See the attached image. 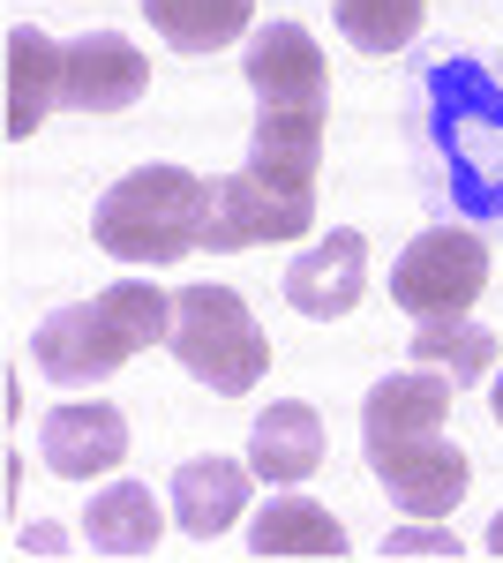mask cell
I'll list each match as a JSON object with an SVG mask.
<instances>
[{
	"label": "cell",
	"instance_id": "6",
	"mask_svg": "<svg viewBox=\"0 0 503 563\" xmlns=\"http://www.w3.org/2000/svg\"><path fill=\"white\" fill-rule=\"evenodd\" d=\"M489 286V241L466 225H428L406 241V256L391 263V301L406 316H466Z\"/></svg>",
	"mask_w": 503,
	"mask_h": 563
},
{
	"label": "cell",
	"instance_id": "5",
	"mask_svg": "<svg viewBox=\"0 0 503 563\" xmlns=\"http://www.w3.org/2000/svg\"><path fill=\"white\" fill-rule=\"evenodd\" d=\"M173 353L218 398L255 390L263 368H271V339H263V323L249 316V301L233 286H181L173 294Z\"/></svg>",
	"mask_w": 503,
	"mask_h": 563
},
{
	"label": "cell",
	"instance_id": "11",
	"mask_svg": "<svg viewBox=\"0 0 503 563\" xmlns=\"http://www.w3.org/2000/svg\"><path fill=\"white\" fill-rule=\"evenodd\" d=\"M249 466L255 481H308L324 466V421H316V406L308 398H278V406H263L249 429Z\"/></svg>",
	"mask_w": 503,
	"mask_h": 563
},
{
	"label": "cell",
	"instance_id": "16",
	"mask_svg": "<svg viewBox=\"0 0 503 563\" xmlns=\"http://www.w3.org/2000/svg\"><path fill=\"white\" fill-rule=\"evenodd\" d=\"M84 533H90L98 556H151L158 533H166V519H158V504H151L143 481H106V488L90 496V511H84Z\"/></svg>",
	"mask_w": 503,
	"mask_h": 563
},
{
	"label": "cell",
	"instance_id": "13",
	"mask_svg": "<svg viewBox=\"0 0 503 563\" xmlns=\"http://www.w3.org/2000/svg\"><path fill=\"white\" fill-rule=\"evenodd\" d=\"M249 481H255V466H241V459H188L173 474V519H181V533H196V541L226 533L249 511Z\"/></svg>",
	"mask_w": 503,
	"mask_h": 563
},
{
	"label": "cell",
	"instance_id": "19",
	"mask_svg": "<svg viewBox=\"0 0 503 563\" xmlns=\"http://www.w3.org/2000/svg\"><path fill=\"white\" fill-rule=\"evenodd\" d=\"M383 556H459V541H451V533H444V526H398V533H391V541H383Z\"/></svg>",
	"mask_w": 503,
	"mask_h": 563
},
{
	"label": "cell",
	"instance_id": "9",
	"mask_svg": "<svg viewBox=\"0 0 503 563\" xmlns=\"http://www.w3.org/2000/svg\"><path fill=\"white\" fill-rule=\"evenodd\" d=\"M39 459L61 481H90V474H113L128 459V413L90 398V406H53L39 421Z\"/></svg>",
	"mask_w": 503,
	"mask_h": 563
},
{
	"label": "cell",
	"instance_id": "20",
	"mask_svg": "<svg viewBox=\"0 0 503 563\" xmlns=\"http://www.w3.org/2000/svg\"><path fill=\"white\" fill-rule=\"evenodd\" d=\"M23 549H31V556H68V533H61L53 519H39L31 533H23Z\"/></svg>",
	"mask_w": 503,
	"mask_h": 563
},
{
	"label": "cell",
	"instance_id": "7",
	"mask_svg": "<svg viewBox=\"0 0 503 563\" xmlns=\"http://www.w3.org/2000/svg\"><path fill=\"white\" fill-rule=\"evenodd\" d=\"M151 90V60L121 31H84L61 60V106L68 113H128Z\"/></svg>",
	"mask_w": 503,
	"mask_h": 563
},
{
	"label": "cell",
	"instance_id": "22",
	"mask_svg": "<svg viewBox=\"0 0 503 563\" xmlns=\"http://www.w3.org/2000/svg\"><path fill=\"white\" fill-rule=\"evenodd\" d=\"M489 556H503V511H496V526H489V541H481Z\"/></svg>",
	"mask_w": 503,
	"mask_h": 563
},
{
	"label": "cell",
	"instance_id": "15",
	"mask_svg": "<svg viewBox=\"0 0 503 563\" xmlns=\"http://www.w3.org/2000/svg\"><path fill=\"white\" fill-rule=\"evenodd\" d=\"M249 556H346V526L308 496H271L249 526Z\"/></svg>",
	"mask_w": 503,
	"mask_h": 563
},
{
	"label": "cell",
	"instance_id": "8",
	"mask_svg": "<svg viewBox=\"0 0 503 563\" xmlns=\"http://www.w3.org/2000/svg\"><path fill=\"white\" fill-rule=\"evenodd\" d=\"M361 294H369V241L353 225H331V241H316L286 263V301L308 323H331L346 308H361Z\"/></svg>",
	"mask_w": 503,
	"mask_h": 563
},
{
	"label": "cell",
	"instance_id": "12",
	"mask_svg": "<svg viewBox=\"0 0 503 563\" xmlns=\"http://www.w3.org/2000/svg\"><path fill=\"white\" fill-rule=\"evenodd\" d=\"M61 60H68V45H53L39 23L8 31V135L15 143L39 135L45 113L61 106Z\"/></svg>",
	"mask_w": 503,
	"mask_h": 563
},
{
	"label": "cell",
	"instance_id": "17",
	"mask_svg": "<svg viewBox=\"0 0 503 563\" xmlns=\"http://www.w3.org/2000/svg\"><path fill=\"white\" fill-rule=\"evenodd\" d=\"M151 15V31L173 45V53H218V45L249 38L255 0H135Z\"/></svg>",
	"mask_w": 503,
	"mask_h": 563
},
{
	"label": "cell",
	"instance_id": "14",
	"mask_svg": "<svg viewBox=\"0 0 503 563\" xmlns=\"http://www.w3.org/2000/svg\"><path fill=\"white\" fill-rule=\"evenodd\" d=\"M406 361L414 368H436V376H451V384H489L496 376V331H481L473 316H420L414 323V346H406Z\"/></svg>",
	"mask_w": 503,
	"mask_h": 563
},
{
	"label": "cell",
	"instance_id": "4",
	"mask_svg": "<svg viewBox=\"0 0 503 563\" xmlns=\"http://www.w3.org/2000/svg\"><path fill=\"white\" fill-rule=\"evenodd\" d=\"M210 211H218V188L188 166H135L128 180H113L90 211V241L113 263L135 271H158L210 249Z\"/></svg>",
	"mask_w": 503,
	"mask_h": 563
},
{
	"label": "cell",
	"instance_id": "10",
	"mask_svg": "<svg viewBox=\"0 0 503 563\" xmlns=\"http://www.w3.org/2000/svg\"><path fill=\"white\" fill-rule=\"evenodd\" d=\"M316 225V203H294L255 174L218 180V211H210V249H255V241H300Z\"/></svg>",
	"mask_w": 503,
	"mask_h": 563
},
{
	"label": "cell",
	"instance_id": "3",
	"mask_svg": "<svg viewBox=\"0 0 503 563\" xmlns=\"http://www.w3.org/2000/svg\"><path fill=\"white\" fill-rule=\"evenodd\" d=\"M173 339V294H158L151 278H121L106 294H90L76 308H53L31 331V361L45 384L61 390H90L106 376H121L143 346Z\"/></svg>",
	"mask_w": 503,
	"mask_h": 563
},
{
	"label": "cell",
	"instance_id": "2",
	"mask_svg": "<svg viewBox=\"0 0 503 563\" xmlns=\"http://www.w3.org/2000/svg\"><path fill=\"white\" fill-rule=\"evenodd\" d=\"M451 376L436 368H398L369 384V406H361V451L376 481L391 488V504L406 519H451L466 496V451L444 435V413H451Z\"/></svg>",
	"mask_w": 503,
	"mask_h": 563
},
{
	"label": "cell",
	"instance_id": "18",
	"mask_svg": "<svg viewBox=\"0 0 503 563\" xmlns=\"http://www.w3.org/2000/svg\"><path fill=\"white\" fill-rule=\"evenodd\" d=\"M420 0H338V31L361 53H406L420 38Z\"/></svg>",
	"mask_w": 503,
	"mask_h": 563
},
{
	"label": "cell",
	"instance_id": "1",
	"mask_svg": "<svg viewBox=\"0 0 503 563\" xmlns=\"http://www.w3.org/2000/svg\"><path fill=\"white\" fill-rule=\"evenodd\" d=\"M255 90V135H249V166L263 188L316 203V174H324V121H331V84H324V45L300 23H263L241 53Z\"/></svg>",
	"mask_w": 503,
	"mask_h": 563
},
{
	"label": "cell",
	"instance_id": "21",
	"mask_svg": "<svg viewBox=\"0 0 503 563\" xmlns=\"http://www.w3.org/2000/svg\"><path fill=\"white\" fill-rule=\"evenodd\" d=\"M489 406H496V421H503V361H496V376H489Z\"/></svg>",
	"mask_w": 503,
	"mask_h": 563
}]
</instances>
